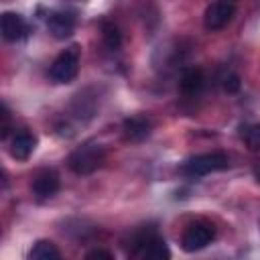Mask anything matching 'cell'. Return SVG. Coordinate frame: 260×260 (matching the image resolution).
Here are the masks:
<instances>
[{
  "instance_id": "8",
  "label": "cell",
  "mask_w": 260,
  "mask_h": 260,
  "mask_svg": "<svg viewBox=\"0 0 260 260\" xmlns=\"http://www.w3.org/2000/svg\"><path fill=\"white\" fill-rule=\"evenodd\" d=\"M28 32V26L24 18L16 12H4L2 14V37L6 41H20Z\"/></svg>"
},
{
  "instance_id": "9",
  "label": "cell",
  "mask_w": 260,
  "mask_h": 260,
  "mask_svg": "<svg viewBox=\"0 0 260 260\" xmlns=\"http://www.w3.org/2000/svg\"><path fill=\"white\" fill-rule=\"evenodd\" d=\"M152 130V124L146 116H132L128 120H124V136L132 142H140L144 140Z\"/></svg>"
},
{
  "instance_id": "12",
  "label": "cell",
  "mask_w": 260,
  "mask_h": 260,
  "mask_svg": "<svg viewBox=\"0 0 260 260\" xmlns=\"http://www.w3.org/2000/svg\"><path fill=\"white\" fill-rule=\"evenodd\" d=\"M179 85H181V91L187 93V95L197 93V91L203 87V71H201L199 67H189V69H185L183 75H181Z\"/></svg>"
},
{
  "instance_id": "11",
  "label": "cell",
  "mask_w": 260,
  "mask_h": 260,
  "mask_svg": "<svg viewBox=\"0 0 260 260\" xmlns=\"http://www.w3.org/2000/svg\"><path fill=\"white\" fill-rule=\"evenodd\" d=\"M138 244L142 246V250H140V256H142V258L167 260V258L171 256V252H169L165 240H160V238H156V236H146V238L140 240Z\"/></svg>"
},
{
  "instance_id": "4",
  "label": "cell",
  "mask_w": 260,
  "mask_h": 260,
  "mask_svg": "<svg viewBox=\"0 0 260 260\" xmlns=\"http://www.w3.org/2000/svg\"><path fill=\"white\" fill-rule=\"evenodd\" d=\"M213 238H215L213 223H209V221H195V223H191L185 230V234L181 238V246H183L185 252H197V250L205 248L207 244H211Z\"/></svg>"
},
{
  "instance_id": "13",
  "label": "cell",
  "mask_w": 260,
  "mask_h": 260,
  "mask_svg": "<svg viewBox=\"0 0 260 260\" xmlns=\"http://www.w3.org/2000/svg\"><path fill=\"white\" fill-rule=\"evenodd\" d=\"M59 256H61V252H59V248L51 240H39V242H35V246L28 252V258L30 260H57Z\"/></svg>"
},
{
  "instance_id": "1",
  "label": "cell",
  "mask_w": 260,
  "mask_h": 260,
  "mask_svg": "<svg viewBox=\"0 0 260 260\" xmlns=\"http://www.w3.org/2000/svg\"><path fill=\"white\" fill-rule=\"evenodd\" d=\"M104 156H106V152H104V148L100 144L85 142V144H81L79 148H75L69 154L67 165L77 175H89V173H93L95 169L102 167Z\"/></svg>"
},
{
  "instance_id": "10",
  "label": "cell",
  "mask_w": 260,
  "mask_h": 260,
  "mask_svg": "<svg viewBox=\"0 0 260 260\" xmlns=\"http://www.w3.org/2000/svg\"><path fill=\"white\" fill-rule=\"evenodd\" d=\"M37 148V138L30 132H18L10 142V154L16 160H26Z\"/></svg>"
},
{
  "instance_id": "15",
  "label": "cell",
  "mask_w": 260,
  "mask_h": 260,
  "mask_svg": "<svg viewBox=\"0 0 260 260\" xmlns=\"http://www.w3.org/2000/svg\"><path fill=\"white\" fill-rule=\"evenodd\" d=\"M244 142H246V146H248L252 152H258V150H260V124L246 128V132H244Z\"/></svg>"
},
{
  "instance_id": "7",
  "label": "cell",
  "mask_w": 260,
  "mask_h": 260,
  "mask_svg": "<svg viewBox=\"0 0 260 260\" xmlns=\"http://www.w3.org/2000/svg\"><path fill=\"white\" fill-rule=\"evenodd\" d=\"M59 191V175L55 171H41L32 181V193L39 199H49Z\"/></svg>"
},
{
  "instance_id": "14",
  "label": "cell",
  "mask_w": 260,
  "mask_h": 260,
  "mask_svg": "<svg viewBox=\"0 0 260 260\" xmlns=\"http://www.w3.org/2000/svg\"><path fill=\"white\" fill-rule=\"evenodd\" d=\"M102 37L108 49H118L122 45V35L114 22H108V20L102 22Z\"/></svg>"
},
{
  "instance_id": "16",
  "label": "cell",
  "mask_w": 260,
  "mask_h": 260,
  "mask_svg": "<svg viewBox=\"0 0 260 260\" xmlns=\"http://www.w3.org/2000/svg\"><path fill=\"white\" fill-rule=\"evenodd\" d=\"M240 75L238 73H228L225 77H223V89L228 91V93H236V91H240Z\"/></svg>"
},
{
  "instance_id": "2",
  "label": "cell",
  "mask_w": 260,
  "mask_h": 260,
  "mask_svg": "<svg viewBox=\"0 0 260 260\" xmlns=\"http://www.w3.org/2000/svg\"><path fill=\"white\" fill-rule=\"evenodd\" d=\"M77 71H79V47L71 45L69 49L57 55V59L49 69V77L55 83H69L77 77Z\"/></svg>"
},
{
  "instance_id": "17",
  "label": "cell",
  "mask_w": 260,
  "mask_h": 260,
  "mask_svg": "<svg viewBox=\"0 0 260 260\" xmlns=\"http://www.w3.org/2000/svg\"><path fill=\"white\" fill-rule=\"evenodd\" d=\"M87 260H114V254L112 252H106V250H91L85 254Z\"/></svg>"
},
{
  "instance_id": "6",
  "label": "cell",
  "mask_w": 260,
  "mask_h": 260,
  "mask_svg": "<svg viewBox=\"0 0 260 260\" xmlns=\"http://www.w3.org/2000/svg\"><path fill=\"white\" fill-rule=\"evenodd\" d=\"M47 26L55 39H67V37H71L73 28H75V16L65 10L51 12L47 18Z\"/></svg>"
},
{
  "instance_id": "3",
  "label": "cell",
  "mask_w": 260,
  "mask_h": 260,
  "mask_svg": "<svg viewBox=\"0 0 260 260\" xmlns=\"http://www.w3.org/2000/svg\"><path fill=\"white\" fill-rule=\"evenodd\" d=\"M228 165H230L228 154H223V152H205V154H197V156L189 158L183 165L181 171L189 177H203V175H209L213 171H223V169H228Z\"/></svg>"
},
{
  "instance_id": "5",
  "label": "cell",
  "mask_w": 260,
  "mask_h": 260,
  "mask_svg": "<svg viewBox=\"0 0 260 260\" xmlns=\"http://www.w3.org/2000/svg\"><path fill=\"white\" fill-rule=\"evenodd\" d=\"M234 14H236L234 0H215L213 4L207 6L203 14V24L207 30H219L234 18Z\"/></svg>"
}]
</instances>
